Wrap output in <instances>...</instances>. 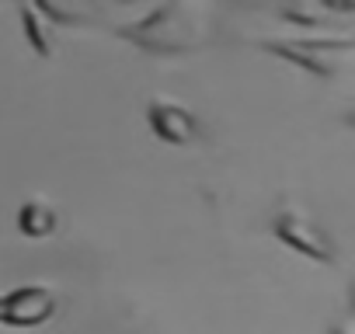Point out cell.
Segmentation results:
<instances>
[{"label":"cell","instance_id":"6da1fadb","mask_svg":"<svg viewBox=\"0 0 355 334\" xmlns=\"http://www.w3.org/2000/svg\"><path fill=\"white\" fill-rule=\"evenodd\" d=\"M56 313V299L42 285H25L8 296H0V324L11 327H39Z\"/></svg>","mask_w":355,"mask_h":334},{"label":"cell","instance_id":"7a4b0ae2","mask_svg":"<svg viewBox=\"0 0 355 334\" xmlns=\"http://www.w3.org/2000/svg\"><path fill=\"white\" fill-rule=\"evenodd\" d=\"M279 237L289 247H296L300 254H310L317 261H331V240L313 223H306L300 216H279Z\"/></svg>","mask_w":355,"mask_h":334},{"label":"cell","instance_id":"3957f363","mask_svg":"<svg viewBox=\"0 0 355 334\" xmlns=\"http://www.w3.org/2000/svg\"><path fill=\"white\" fill-rule=\"evenodd\" d=\"M18 227H21V234H28V237H49L53 230H56V209L49 206V202H28L21 213H18Z\"/></svg>","mask_w":355,"mask_h":334},{"label":"cell","instance_id":"277c9868","mask_svg":"<svg viewBox=\"0 0 355 334\" xmlns=\"http://www.w3.org/2000/svg\"><path fill=\"white\" fill-rule=\"evenodd\" d=\"M334 334H345V331H334Z\"/></svg>","mask_w":355,"mask_h":334}]
</instances>
